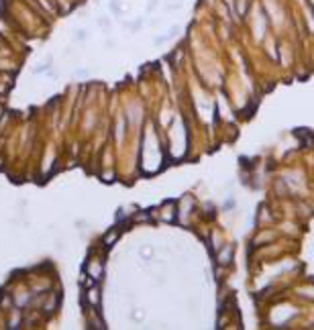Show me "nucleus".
<instances>
[{"mask_svg": "<svg viewBox=\"0 0 314 330\" xmlns=\"http://www.w3.org/2000/svg\"><path fill=\"white\" fill-rule=\"evenodd\" d=\"M88 298H90L92 304H98V292H96V290H90V292H88Z\"/></svg>", "mask_w": 314, "mask_h": 330, "instance_id": "obj_1", "label": "nucleus"}]
</instances>
